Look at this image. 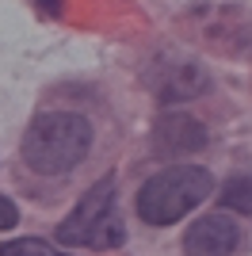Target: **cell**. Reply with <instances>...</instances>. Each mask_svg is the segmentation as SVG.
Segmentation results:
<instances>
[{
    "instance_id": "6da1fadb",
    "label": "cell",
    "mask_w": 252,
    "mask_h": 256,
    "mask_svg": "<svg viewBox=\"0 0 252 256\" xmlns=\"http://www.w3.org/2000/svg\"><path fill=\"white\" fill-rule=\"evenodd\" d=\"M92 150V122L76 111H46L23 134V160L38 176H62L76 168Z\"/></svg>"
},
{
    "instance_id": "7a4b0ae2",
    "label": "cell",
    "mask_w": 252,
    "mask_h": 256,
    "mask_svg": "<svg viewBox=\"0 0 252 256\" xmlns=\"http://www.w3.org/2000/svg\"><path fill=\"white\" fill-rule=\"evenodd\" d=\"M214 192V176L199 164H172L149 176L138 192V214L149 226H172Z\"/></svg>"
},
{
    "instance_id": "3957f363",
    "label": "cell",
    "mask_w": 252,
    "mask_h": 256,
    "mask_svg": "<svg viewBox=\"0 0 252 256\" xmlns=\"http://www.w3.org/2000/svg\"><path fill=\"white\" fill-rule=\"evenodd\" d=\"M62 245H92V248H118L122 245V218L115 210V180L104 176L80 195L73 214L58 226Z\"/></svg>"
},
{
    "instance_id": "277c9868",
    "label": "cell",
    "mask_w": 252,
    "mask_h": 256,
    "mask_svg": "<svg viewBox=\"0 0 252 256\" xmlns=\"http://www.w3.org/2000/svg\"><path fill=\"white\" fill-rule=\"evenodd\" d=\"M146 84L153 88L160 104H184V100H195L206 92L210 76L191 58H153L146 69Z\"/></svg>"
},
{
    "instance_id": "5b68a950",
    "label": "cell",
    "mask_w": 252,
    "mask_h": 256,
    "mask_svg": "<svg viewBox=\"0 0 252 256\" xmlns=\"http://www.w3.org/2000/svg\"><path fill=\"white\" fill-rule=\"evenodd\" d=\"M206 150V126L184 111H160L153 122V153L160 157H188Z\"/></svg>"
},
{
    "instance_id": "8992f818",
    "label": "cell",
    "mask_w": 252,
    "mask_h": 256,
    "mask_svg": "<svg viewBox=\"0 0 252 256\" xmlns=\"http://www.w3.org/2000/svg\"><path fill=\"white\" fill-rule=\"evenodd\" d=\"M241 241V230L230 214H202L199 222H191L184 234V252L188 256H230Z\"/></svg>"
},
{
    "instance_id": "52a82bcc",
    "label": "cell",
    "mask_w": 252,
    "mask_h": 256,
    "mask_svg": "<svg viewBox=\"0 0 252 256\" xmlns=\"http://www.w3.org/2000/svg\"><path fill=\"white\" fill-rule=\"evenodd\" d=\"M222 206H226V210L252 214V172H237V176L226 180V188H222Z\"/></svg>"
},
{
    "instance_id": "ba28073f",
    "label": "cell",
    "mask_w": 252,
    "mask_h": 256,
    "mask_svg": "<svg viewBox=\"0 0 252 256\" xmlns=\"http://www.w3.org/2000/svg\"><path fill=\"white\" fill-rule=\"evenodd\" d=\"M0 256H73L54 248L50 241H38V237H16V241H4L0 245Z\"/></svg>"
},
{
    "instance_id": "9c48e42d",
    "label": "cell",
    "mask_w": 252,
    "mask_h": 256,
    "mask_svg": "<svg viewBox=\"0 0 252 256\" xmlns=\"http://www.w3.org/2000/svg\"><path fill=\"white\" fill-rule=\"evenodd\" d=\"M16 222H20L16 203H12L8 195H0V234H4V230H16Z\"/></svg>"
},
{
    "instance_id": "30bf717a",
    "label": "cell",
    "mask_w": 252,
    "mask_h": 256,
    "mask_svg": "<svg viewBox=\"0 0 252 256\" xmlns=\"http://www.w3.org/2000/svg\"><path fill=\"white\" fill-rule=\"evenodd\" d=\"M42 4V12H46V16H58V0H38Z\"/></svg>"
}]
</instances>
